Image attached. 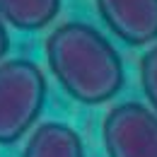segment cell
I'll use <instances>...</instances> for the list:
<instances>
[{
	"label": "cell",
	"mask_w": 157,
	"mask_h": 157,
	"mask_svg": "<svg viewBox=\"0 0 157 157\" xmlns=\"http://www.w3.org/2000/svg\"><path fill=\"white\" fill-rule=\"evenodd\" d=\"M109 157H157V114L140 101H123L109 109L101 123Z\"/></svg>",
	"instance_id": "obj_3"
},
{
	"label": "cell",
	"mask_w": 157,
	"mask_h": 157,
	"mask_svg": "<svg viewBox=\"0 0 157 157\" xmlns=\"http://www.w3.org/2000/svg\"><path fill=\"white\" fill-rule=\"evenodd\" d=\"M46 63L60 87L90 106L111 101L126 82L118 51L85 22H63L48 34Z\"/></svg>",
	"instance_id": "obj_1"
},
{
	"label": "cell",
	"mask_w": 157,
	"mask_h": 157,
	"mask_svg": "<svg viewBox=\"0 0 157 157\" xmlns=\"http://www.w3.org/2000/svg\"><path fill=\"white\" fill-rule=\"evenodd\" d=\"M140 85L150 101V109L157 114V44L150 46L140 60Z\"/></svg>",
	"instance_id": "obj_7"
},
{
	"label": "cell",
	"mask_w": 157,
	"mask_h": 157,
	"mask_svg": "<svg viewBox=\"0 0 157 157\" xmlns=\"http://www.w3.org/2000/svg\"><path fill=\"white\" fill-rule=\"evenodd\" d=\"M10 48V36H7V27H5V20L0 17V60H5V53Z\"/></svg>",
	"instance_id": "obj_8"
},
{
	"label": "cell",
	"mask_w": 157,
	"mask_h": 157,
	"mask_svg": "<svg viewBox=\"0 0 157 157\" xmlns=\"http://www.w3.org/2000/svg\"><path fill=\"white\" fill-rule=\"evenodd\" d=\"M22 157H85V145L75 128L60 121H46L34 128Z\"/></svg>",
	"instance_id": "obj_5"
},
{
	"label": "cell",
	"mask_w": 157,
	"mask_h": 157,
	"mask_svg": "<svg viewBox=\"0 0 157 157\" xmlns=\"http://www.w3.org/2000/svg\"><path fill=\"white\" fill-rule=\"evenodd\" d=\"M99 17L121 41L147 46L157 41V0H94Z\"/></svg>",
	"instance_id": "obj_4"
},
{
	"label": "cell",
	"mask_w": 157,
	"mask_h": 157,
	"mask_svg": "<svg viewBox=\"0 0 157 157\" xmlns=\"http://www.w3.org/2000/svg\"><path fill=\"white\" fill-rule=\"evenodd\" d=\"M60 0H0V17L15 29L36 32L58 17Z\"/></svg>",
	"instance_id": "obj_6"
},
{
	"label": "cell",
	"mask_w": 157,
	"mask_h": 157,
	"mask_svg": "<svg viewBox=\"0 0 157 157\" xmlns=\"http://www.w3.org/2000/svg\"><path fill=\"white\" fill-rule=\"evenodd\" d=\"M46 104V78L24 58L0 60V145H12L39 121Z\"/></svg>",
	"instance_id": "obj_2"
}]
</instances>
